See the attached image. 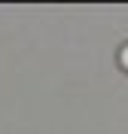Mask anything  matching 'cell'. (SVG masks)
Listing matches in <instances>:
<instances>
[{"label":"cell","mask_w":128,"mask_h":134,"mask_svg":"<svg viewBox=\"0 0 128 134\" xmlns=\"http://www.w3.org/2000/svg\"><path fill=\"white\" fill-rule=\"evenodd\" d=\"M119 64L128 70V46H122V49H119Z\"/></svg>","instance_id":"cell-1"}]
</instances>
